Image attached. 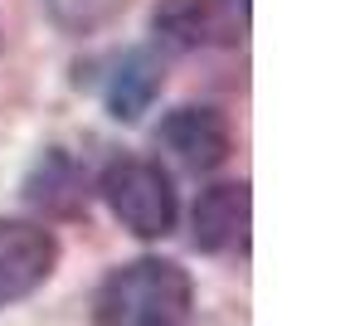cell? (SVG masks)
<instances>
[{
	"label": "cell",
	"instance_id": "ba28073f",
	"mask_svg": "<svg viewBox=\"0 0 355 326\" xmlns=\"http://www.w3.org/2000/svg\"><path fill=\"white\" fill-rule=\"evenodd\" d=\"M25 195H30V205H40V209H49V214H78V209H83V171H78L64 151H49V156L30 171Z\"/></svg>",
	"mask_w": 355,
	"mask_h": 326
},
{
	"label": "cell",
	"instance_id": "8992f818",
	"mask_svg": "<svg viewBox=\"0 0 355 326\" xmlns=\"http://www.w3.org/2000/svg\"><path fill=\"white\" fill-rule=\"evenodd\" d=\"M243 229H248V185H214L195 200V214H190L195 248L224 253L243 243Z\"/></svg>",
	"mask_w": 355,
	"mask_h": 326
},
{
	"label": "cell",
	"instance_id": "52a82bcc",
	"mask_svg": "<svg viewBox=\"0 0 355 326\" xmlns=\"http://www.w3.org/2000/svg\"><path fill=\"white\" fill-rule=\"evenodd\" d=\"M156 93H161V64L137 49V54H127V59L112 69V78H107V112H112L117 122H137V117L151 108Z\"/></svg>",
	"mask_w": 355,
	"mask_h": 326
},
{
	"label": "cell",
	"instance_id": "7a4b0ae2",
	"mask_svg": "<svg viewBox=\"0 0 355 326\" xmlns=\"http://www.w3.org/2000/svg\"><path fill=\"white\" fill-rule=\"evenodd\" d=\"M103 200L137 239H166L175 224V190L156 161H141V156L112 161L103 175Z\"/></svg>",
	"mask_w": 355,
	"mask_h": 326
},
{
	"label": "cell",
	"instance_id": "277c9868",
	"mask_svg": "<svg viewBox=\"0 0 355 326\" xmlns=\"http://www.w3.org/2000/svg\"><path fill=\"white\" fill-rule=\"evenodd\" d=\"M59 263V243L44 224L0 219V307L30 297L40 282H49Z\"/></svg>",
	"mask_w": 355,
	"mask_h": 326
},
{
	"label": "cell",
	"instance_id": "5b68a950",
	"mask_svg": "<svg viewBox=\"0 0 355 326\" xmlns=\"http://www.w3.org/2000/svg\"><path fill=\"white\" fill-rule=\"evenodd\" d=\"M161 141L195 171H214L229 156V122L214 108H175L161 122Z\"/></svg>",
	"mask_w": 355,
	"mask_h": 326
},
{
	"label": "cell",
	"instance_id": "6da1fadb",
	"mask_svg": "<svg viewBox=\"0 0 355 326\" xmlns=\"http://www.w3.org/2000/svg\"><path fill=\"white\" fill-rule=\"evenodd\" d=\"M195 292L180 263L171 258H137L103 277L93 297L98 326H190Z\"/></svg>",
	"mask_w": 355,
	"mask_h": 326
},
{
	"label": "cell",
	"instance_id": "3957f363",
	"mask_svg": "<svg viewBox=\"0 0 355 326\" xmlns=\"http://www.w3.org/2000/svg\"><path fill=\"white\" fill-rule=\"evenodd\" d=\"M151 25L171 49H224L248 35V0H161Z\"/></svg>",
	"mask_w": 355,
	"mask_h": 326
}]
</instances>
